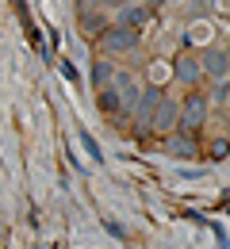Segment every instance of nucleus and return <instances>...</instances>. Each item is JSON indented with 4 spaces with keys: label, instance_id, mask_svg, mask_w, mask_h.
<instances>
[{
    "label": "nucleus",
    "instance_id": "9",
    "mask_svg": "<svg viewBox=\"0 0 230 249\" xmlns=\"http://www.w3.org/2000/svg\"><path fill=\"white\" fill-rule=\"evenodd\" d=\"M92 85H96V92L107 89V85H115V65L104 62V58H96V62H92Z\"/></svg>",
    "mask_w": 230,
    "mask_h": 249
},
{
    "label": "nucleus",
    "instance_id": "1",
    "mask_svg": "<svg viewBox=\"0 0 230 249\" xmlns=\"http://www.w3.org/2000/svg\"><path fill=\"white\" fill-rule=\"evenodd\" d=\"M203 123H207V96L199 92V89H192V92L180 100V130L184 134H196Z\"/></svg>",
    "mask_w": 230,
    "mask_h": 249
},
{
    "label": "nucleus",
    "instance_id": "12",
    "mask_svg": "<svg viewBox=\"0 0 230 249\" xmlns=\"http://www.w3.org/2000/svg\"><path fill=\"white\" fill-rule=\"evenodd\" d=\"M207 157H211V161H223V157H230V138H215V142L207 146Z\"/></svg>",
    "mask_w": 230,
    "mask_h": 249
},
{
    "label": "nucleus",
    "instance_id": "13",
    "mask_svg": "<svg viewBox=\"0 0 230 249\" xmlns=\"http://www.w3.org/2000/svg\"><path fill=\"white\" fill-rule=\"evenodd\" d=\"M215 100H219L223 107H230V81H223V85L215 89Z\"/></svg>",
    "mask_w": 230,
    "mask_h": 249
},
{
    "label": "nucleus",
    "instance_id": "15",
    "mask_svg": "<svg viewBox=\"0 0 230 249\" xmlns=\"http://www.w3.org/2000/svg\"><path fill=\"white\" fill-rule=\"evenodd\" d=\"M100 8H127V4H131V0H96Z\"/></svg>",
    "mask_w": 230,
    "mask_h": 249
},
{
    "label": "nucleus",
    "instance_id": "10",
    "mask_svg": "<svg viewBox=\"0 0 230 249\" xmlns=\"http://www.w3.org/2000/svg\"><path fill=\"white\" fill-rule=\"evenodd\" d=\"M77 138H81V146H85V154L92 157V161H104V150H100V142L88 134V130H77Z\"/></svg>",
    "mask_w": 230,
    "mask_h": 249
},
{
    "label": "nucleus",
    "instance_id": "3",
    "mask_svg": "<svg viewBox=\"0 0 230 249\" xmlns=\"http://www.w3.org/2000/svg\"><path fill=\"white\" fill-rule=\"evenodd\" d=\"M138 42H142V35L127 31V27H107V31L100 35V46L107 54H131V50H138Z\"/></svg>",
    "mask_w": 230,
    "mask_h": 249
},
{
    "label": "nucleus",
    "instance_id": "14",
    "mask_svg": "<svg viewBox=\"0 0 230 249\" xmlns=\"http://www.w3.org/2000/svg\"><path fill=\"white\" fill-rule=\"evenodd\" d=\"M62 73H66L69 81H81V73H77V69H73V62H62Z\"/></svg>",
    "mask_w": 230,
    "mask_h": 249
},
{
    "label": "nucleus",
    "instance_id": "7",
    "mask_svg": "<svg viewBox=\"0 0 230 249\" xmlns=\"http://www.w3.org/2000/svg\"><path fill=\"white\" fill-rule=\"evenodd\" d=\"M173 77H177L180 85L196 89L199 77H203V65H199V58H180V62H177V69H173Z\"/></svg>",
    "mask_w": 230,
    "mask_h": 249
},
{
    "label": "nucleus",
    "instance_id": "11",
    "mask_svg": "<svg viewBox=\"0 0 230 249\" xmlns=\"http://www.w3.org/2000/svg\"><path fill=\"white\" fill-rule=\"evenodd\" d=\"M81 27H85V31H107V19H104V16H100V12H85V16H81Z\"/></svg>",
    "mask_w": 230,
    "mask_h": 249
},
{
    "label": "nucleus",
    "instance_id": "8",
    "mask_svg": "<svg viewBox=\"0 0 230 249\" xmlns=\"http://www.w3.org/2000/svg\"><path fill=\"white\" fill-rule=\"evenodd\" d=\"M96 107L104 111V115H119V111H123V92H119L115 85L100 89V92H96Z\"/></svg>",
    "mask_w": 230,
    "mask_h": 249
},
{
    "label": "nucleus",
    "instance_id": "2",
    "mask_svg": "<svg viewBox=\"0 0 230 249\" xmlns=\"http://www.w3.org/2000/svg\"><path fill=\"white\" fill-rule=\"evenodd\" d=\"M199 65H203V77H211V81H230V50L223 46H207L203 54H199Z\"/></svg>",
    "mask_w": 230,
    "mask_h": 249
},
{
    "label": "nucleus",
    "instance_id": "6",
    "mask_svg": "<svg viewBox=\"0 0 230 249\" xmlns=\"http://www.w3.org/2000/svg\"><path fill=\"white\" fill-rule=\"evenodd\" d=\"M150 12L154 8H146V4H127V8H119V19H115V27H127V31H142L146 27V19H150Z\"/></svg>",
    "mask_w": 230,
    "mask_h": 249
},
{
    "label": "nucleus",
    "instance_id": "4",
    "mask_svg": "<svg viewBox=\"0 0 230 249\" xmlns=\"http://www.w3.org/2000/svg\"><path fill=\"white\" fill-rule=\"evenodd\" d=\"M150 130H158V134H173V130H180V100L161 96V104H158V111H154Z\"/></svg>",
    "mask_w": 230,
    "mask_h": 249
},
{
    "label": "nucleus",
    "instance_id": "5",
    "mask_svg": "<svg viewBox=\"0 0 230 249\" xmlns=\"http://www.w3.org/2000/svg\"><path fill=\"white\" fill-rule=\"evenodd\" d=\"M161 89H146V92L138 96V107H134V126H142V130H150L154 123V111H158V104H161Z\"/></svg>",
    "mask_w": 230,
    "mask_h": 249
},
{
    "label": "nucleus",
    "instance_id": "16",
    "mask_svg": "<svg viewBox=\"0 0 230 249\" xmlns=\"http://www.w3.org/2000/svg\"><path fill=\"white\" fill-rule=\"evenodd\" d=\"M134 4H146V8H158V4H165V0H134Z\"/></svg>",
    "mask_w": 230,
    "mask_h": 249
}]
</instances>
